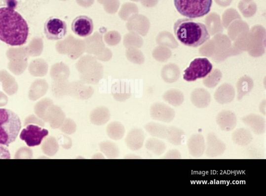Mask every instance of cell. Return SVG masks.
<instances>
[{
    "mask_svg": "<svg viewBox=\"0 0 266 196\" xmlns=\"http://www.w3.org/2000/svg\"><path fill=\"white\" fill-rule=\"evenodd\" d=\"M28 35V24L20 14L11 7L0 8V40L11 46H21Z\"/></svg>",
    "mask_w": 266,
    "mask_h": 196,
    "instance_id": "6da1fadb",
    "label": "cell"
},
{
    "mask_svg": "<svg viewBox=\"0 0 266 196\" xmlns=\"http://www.w3.org/2000/svg\"><path fill=\"white\" fill-rule=\"evenodd\" d=\"M174 32L180 42L190 47L201 46L210 38L208 29L203 24L188 18L177 20L174 25Z\"/></svg>",
    "mask_w": 266,
    "mask_h": 196,
    "instance_id": "7a4b0ae2",
    "label": "cell"
},
{
    "mask_svg": "<svg viewBox=\"0 0 266 196\" xmlns=\"http://www.w3.org/2000/svg\"><path fill=\"white\" fill-rule=\"evenodd\" d=\"M21 128L22 123L16 114L0 109V144L8 146L15 142Z\"/></svg>",
    "mask_w": 266,
    "mask_h": 196,
    "instance_id": "3957f363",
    "label": "cell"
},
{
    "mask_svg": "<svg viewBox=\"0 0 266 196\" xmlns=\"http://www.w3.org/2000/svg\"><path fill=\"white\" fill-rule=\"evenodd\" d=\"M76 68L80 80L87 84H97L103 77V65L92 55L82 56L76 63Z\"/></svg>",
    "mask_w": 266,
    "mask_h": 196,
    "instance_id": "277c9868",
    "label": "cell"
},
{
    "mask_svg": "<svg viewBox=\"0 0 266 196\" xmlns=\"http://www.w3.org/2000/svg\"><path fill=\"white\" fill-rule=\"evenodd\" d=\"M174 5L181 15L193 19L208 14L212 5V0H174Z\"/></svg>",
    "mask_w": 266,
    "mask_h": 196,
    "instance_id": "5b68a950",
    "label": "cell"
},
{
    "mask_svg": "<svg viewBox=\"0 0 266 196\" xmlns=\"http://www.w3.org/2000/svg\"><path fill=\"white\" fill-rule=\"evenodd\" d=\"M145 129L154 138L166 140L175 146L182 144L185 135L184 131L178 127L166 126L154 122L146 124Z\"/></svg>",
    "mask_w": 266,
    "mask_h": 196,
    "instance_id": "8992f818",
    "label": "cell"
},
{
    "mask_svg": "<svg viewBox=\"0 0 266 196\" xmlns=\"http://www.w3.org/2000/svg\"><path fill=\"white\" fill-rule=\"evenodd\" d=\"M213 65L208 58H196L187 68L183 75L184 79L194 81L208 76L212 71Z\"/></svg>",
    "mask_w": 266,
    "mask_h": 196,
    "instance_id": "52a82bcc",
    "label": "cell"
},
{
    "mask_svg": "<svg viewBox=\"0 0 266 196\" xmlns=\"http://www.w3.org/2000/svg\"><path fill=\"white\" fill-rule=\"evenodd\" d=\"M57 51L65 54L72 60H76L85 52V46L83 40L76 38L72 35L67 36L57 45Z\"/></svg>",
    "mask_w": 266,
    "mask_h": 196,
    "instance_id": "ba28073f",
    "label": "cell"
},
{
    "mask_svg": "<svg viewBox=\"0 0 266 196\" xmlns=\"http://www.w3.org/2000/svg\"><path fill=\"white\" fill-rule=\"evenodd\" d=\"M48 135V131L37 125L29 124L20 133V139L29 147L40 145Z\"/></svg>",
    "mask_w": 266,
    "mask_h": 196,
    "instance_id": "9c48e42d",
    "label": "cell"
},
{
    "mask_svg": "<svg viewBox=\"0 0 266 196\" xmlns=\"http://www.w3.org/2000/svg\"><path fill=\"white\" fill-rule=\"evenodd\" d=\"M44 31L48 40H61L67 34V24L65 22L60 19L51 17L45 22Z\"/></svg>",
    "mask_w": 266,
    "mask_h": 196,
    "instance_id": "30bf717a",
    "label": "cell"
},
{
    "mask_svg": "<svg viewBox=\"0 0 266 196\" xmlns=\"http://www.w3.org/2000/svg\"><path fill=\"white\" fill-rule=\"evenodd\" d=\"M94 90L90 84H87L81 80L70 82L68 89V96L76 99L86 100L93 96Z\"/></svg>",
    "mask_w": 266,
    "mask_h": 196,
    "instance_id": "8fae6325",
    "label": "cell"
},
{
    "mask_svg": "<svg viewBox=\"0 0 266 196\" xmlns=\"http://www.w3.org/2000/svg\"><path fill=\"white\" fill-rule=\"evenodd\" d=\"M151 116L153 120L170 123L175 118V112L163 103H155L151 107Z\"/></svg>",
    "mask_w": 266,
    "mask_h": 196,
    "instance_id": "7c38bea8",
    "label": "cell"
},
{
    "mask_svg": "<svg viewBox=\"0 0 266 196\" xmlns=\"http://www.w3.org/2000/svg\"><path fill=\"white\" fill-rule=\"evenodd\" d=\"M73 32L80 37L86 38L92 35L94 24L92 19L86 16H80L76 18L72 25Z\"/></svg>",
    "mask_w": 266,
    "mask_h": 196,
    "instance_id": "4fadbf2b",
    "label": "cell"
},
{
    "mask_svg": "<svg viewBox=\"0 0 266 196\" xmlns=\"http://www.w3.org/2000/svg\"><path fill=\"white\" fill-rule=\"evenodd\" d=\"M226 150L225 144L214 133H210L206 137L205 154L209 157L215 158L223 155Z\"/></svg>",
    "mask_w": 266,
    "mask_h": 196,
    "instance_id": "5bb4252c",
    "label": "cell"
},
{
    "mask_svg": "<svg viewBox=\"0 0 266 196\" xmlns=\"http://www.w3.org/2000/svg\"><path fill=\"white\" fill-rule=\"evenodd\" d=\"M85 52L94 56L100 54L105 49V45L101 34L95 32L84 39Z\"/></svg>",
    "mask_w": 266,
    "mask_h": 196,
    "instance_id": "9a60e30c",
    "label": "cell"
},
{
    "mask_svg": "<svg viewBox=\"0 0 266 196\" xmlns=\"http://www.w3.org/2000/svg\"><path fill=\"white\" fill-rule=\"evenodd\" d=\"M126 28L130 32L144 36L149 32L150 23L143 15H135L127 21Z\"/></svg>",
    "mask_w": 266,
    "mask_h": 196,
    "instance_id": "2e32d148",
    "label": "cell"
},
{
    "mask_svg": "<svg viewBox=\"0 0 266 196\" xmlns=\"http://www.w3.org/2000/svg\"><path fill=\"white\" fill-rule=\"evenodd\" d=\"M242 122L256 134L262 135L266 131V120L261 115L250 114L242 118Z\"/></svg>",
    "mask_w": 266,
    "mask_h": 196,
    "instance_id": "e0dca14e",
    "label": "cell"
},
{
    "mask_svg": "<svg viewBox=\"0 0 266 196\" xmlns=\"http://www.w3.org/2000/svg\"><path fill=\"white\" fill-rule=\"evenodd\" d=\"M216 123L222 130L229 132L235 128L237 124V118L233 112L223 111L217 116Z\"/></svg>",
    "mask_w": 266,
    "mask_h": 196,
    "instance_id": "ac0fdd59",
    "label": "cell"
},
{
    "mask_svg": "<svg viewBox=\"0 0 266 196\" xmlns=\"http://www.w3.org/2000/svg\"><path fill=\"white\" fill-rule=\"evenodd\" d=\"M189 153L195 158L200 157L205 150L204 136L201 134H195L190 136L187 143Z\"/></svg>",
    "mask_w": 266,
    "mask_h": 196,
    "instance_id": "d6986e66",
    "label": "cell"
},
{
    "mask_svg": "<svg viewBox=\"0 0 266 196\" xmlns=\"http://www.w3.org/2000/svg\"><path fill=\"white\" fill-rule=\"evenodd\" d=\"M145 139L144 131L141 129H133L128 133L125 142L128 148L135 151L142 148Z\"/></svg>",
    "mask_w": 266,
    "mask_h": 196,
    "instance_id": "ffe728a7",
    "label": "cell"
},
{
    "mask_svg": "<svg viewBox=\"0 0 266 196\" xmlns=\"http://www.w3.org/2000/svg\"><path fill=\"white\" fill-rule=\"evenodd\" d=\"M66 119V115L60 107L53 105L49 110L46 122L50 124L52 128L56 129L60 128Z\"/></svg>",
    "mask_w": 266,
    "mask_h": 196,
    "instance_id": "44dd1931",
    "label": "cell"
},
{
    "mask_svg": "<svg viewBox=\"0 0 266 196\" xmlns=\"http://www.w3.org/2000/svg\"><path fill=\"white\" fill-rule=\"evenodd\" d=\"M112 92L114 99L118 102H124L129 99L132 95L130 85L122 81L115 83L112 86Z\"/></svg>",
    "mask_w": 266,
    "mask_h": 196,
    "instance_id": "7402d4cb",
    "label": "cell"
},
{
    "mask_svg": "<svg viewBox=\"0 0 266 196\" xmlns=\"http://www.w3.org/2000/svg\"><path fill=\"white\" fill-rule=\"evenodd\" d=\"M110 118V111L104 106L96 108L92 111L90 116L91 122L97 126L105 124L109 121Z\"/></svg>",
    "mask_w": 266,
    "mask_h": 196,
    "instance_id": "603a6c76",
    "label": "cell"
},
{
    "mask_svg": "<svg viewBox=\"0 0 266 196\" xmlns=\"http://www.w3.org/2000/svg\"><path fill=\"white\" fill-rule=\"evenodd\" d=\"M234 90L232 86L228 84H224L217 90L215 98L217 102L221 104H224L232 102L234 99Z\"/></svg>",
    "mask_w": 266,
    "mask_h": 196,
    "instance_id": "cb8c5ba5",
    "label": "cell"
},
{
    "mask_svg": "<svg viewBox=\"0 0 266 196\" xmlns=\"http://www.w3.org/2000/svg\"><path fill=\"white\" fill-rule=\"evenodd\" d=\"M193 104L198 109H204L208 107L211 101L210 94L203 89H196L191 96Z\"/></svg>",
    "mask_w": 266,
    "mask_h": 196,
    "instance_id": "d4e9b609",
    "label": "cell"
},
{
    "mask_svg": "<svg viewBox=\"0 0 266 196\" xmlns=\"http://www.w3.org/2000/svg\"><path fill=\"white\" fill-rule=\"evenodd\" d=\"M232 139L233 142L241 146H246L249 145L253 140V135L250 130L240 128L236 130L232 134Z\"/></svg>",
    "mask_w": 266,
    "mask_h": 196,
    "instance_id": "484cf974",
    "label": "cell"
},
{
    "mask_svg": "<svg viewBox=\"0 0 266 196\" xmlns=\"http://www.w3.org/2000/svg\"><path fill=\"white\" fill-rule=\"evenodd\" d=\"M107 133L111 139L115 141L120 140L125 135V127L121 123L114 121L107 126Z\"/></svg>",
    "mask_w": 266,
    "mask_h": 196,
    "instance_id": "4316f807",
    "label": "cell"
},
{
    "mask_svg": "<svg viewBox=\"0 0 266 196\" xmlns=\"http://www.w3.org/2000/svg\"><path fill=\"white\" fill-rule=\"evenodd\" d=\"M70 67L63 63L56 64L52 72V77L55 81L67 80L70 77Z\"/></svg>",
    "mask_w": 266,
    "mask_h": 196,
    "instance_id": "83f0119b",
    "label": "cell"
},
{
    "mask_svg": "<svg viewBox=\"0 0 266 196\" xmlns=\"http://www.w3.org/2000/svg\"><path fill=\"white\" fill-rule=\"evenodd\" d=\"M100 149L108 158H116L119 156V148L115 143L111 141H107L101 143Z\"/></svg>",
    "mask_w": 266,
    "mask_h": 196,
    "instance_id": "f1b7e54d",
    "label": "cell"
},
{
    "mask_svg": "<svg viewBox=\"0 0 266 196\" xmlns=\"http://www.w3.org/2000/svg\"><path fill=\"white\" fill-rule=\"evenodd\" d=\"M123 44L126 49H139L143 46V39L140 35L134 33L130 32L124 36Z\"/></svg>",
    "mask_w": 266,
    "mask_h": 196,
    "instance_id": "f546056e",
    "label": "cell"
},
{
    "mask_svg": "<svg viewBox=\"0 0 266 196\" xmlns=\"http://www.w3.org/2000/svg\"><path fill=\"white\" fill-rule=\"evenodd\" d=\"M146 148L154 155L160 156L165 152L166 146L163 141L159 139L151 138L147 141Z\"/></svg>",
    "mask_w": 266,
    "mask_h": 196,
    "instance_id": "4dcf8cb0",
    "label": "cell"
},
{
    "mask_svg": "<svg viewBox=\"0 0 266 196\" xmlns=\"http://www.w3.org/2000/svg\"><path fill=\"white\" fill-rule=\"evenodd\" d=\"M164 100L173 106L181 105L184 100V95L180 91L171 90L167 91L163 95Z\"/></svg>",
    "mask_w": 266,
    "mask_h": 196,
    "instance_id": "1f68e13d",
    "label": "cell"
},
{
    "mask_svg": "<svg viewBox=\"0 0 266 196\" xmlns=\"http://www.w3.org/2000/svg\"><path fill=\"white\" fill-rule=\"evenodd\" d=\"M59 148L60 147H59L58 143L53 136L47 138L42 145V150L43 153L50 157L55 155L59 150Z\"/></svg>",
    "mask_w": 266,
    "mask_h": 196,
    "instance_id": "d6a6232c",
    "label": "cell"
},
{
    "mask_svg": "<svg viewBox=\"0 0 266 196\" xmlns=\"http://www.w3.org/2000/svg\"><path fill=\"white\" fill-rule=\"evenodd\" d=\"M53 105V102L51 100H43L36 106L35 109L36 115L45 122L47 113Z\"/></svg>",
    "mask_w": 266,
    "mask_h": 196,
    "instance_id": "836d02e7",
    "label": "cell"
},
{
    "mask_svg": "<svg viewBox=\"0 0 266 196\" xmlns=\"http://www.w3.org/2000/svg\"><path fill=\"white\" fill-rule=\"evenodd\" d=\"M125 54L127 60L131 63L139 65L144 63V56L139 49L127 48Z\"/></svg>",
    "mask_w": 266,
    "mask_h": 196,
    "instance_id": "e575fe53",
    "label": "cell"
},
{
    "mask_svg": "<svg viewBox=\"0 0 266 196\" xmlns=\"http://www.w3.org/2000/svg\"><path fill=\"white\" fill-rule=\"evenodd\" d=\"M70 82L68 80L64 81H55L53 86L54 95L58 98H62L68 96V85Z\"/></svg>",
    "mask_w": 266,
    "mask_h": 196,
    "instance_id": "d590c367",
    "label": "cell"
},
{
    "mask_svg": "<svg viewBox=\"0 0 266 196\" xmlns=\"http://www.w3.org/2000/svg\"><path fill=\"white\" fill-rule=\"evenodd\" d=\"M253 82L251 80L243 79L238 84V99L241 100L246 94L248 93L252 89Z\"/></svg>",
    "mask_w": 266,
    "mask_h": 196,
    "instance_id": "8d00e7d4",
    "label": "cell"
},
{
    "mask_svg": "<svg viewBox=\"0 0 266 196\" xmlns=\"http://www.w3.org/2000/svg\"><path fill=\"white\" fill-rule=\"evenodd\" d=\"M105 42L110 46H115L121 41V36L117 31H111L106 33L104 36Z\"/></svg>",
    "mask_w": 266,
    "mask_h": 196,
    "instance_id": "74e56055",
    "label": "cell"
},
{
    "mask_svg": "<svg viewBox=\"0 0 266 196\" xmlns=\"http://www.w3.org/2000/svg\"><path fill=\"white\" fill-rule=\"evenodd\" d=\"M137 15V9L134 6L125 5L119 13V16L124 21H128L134 16Z\"/></svg>",
    "mask_w": 266,
    "mask_h": 196,
    "instance_id": "f35d334b",
    "label": "cell"
},
{
    "mask_svg": "<svg viewBox=\"0 0 266 196\" xmlns=\"http://www.w3.org/2000/svg\"><path fill=\"white\" fill-rule=\"evenodd\" d=\"M61 130L67 135H72L76 130V125L75 121L70 118L65 119L60 127Z\"/></svg>",
    "mask_w": 266,
    "mask_h": 196,
    "instance_id": "ab89813d",
    "label": "cell"
},
{
    "mask_svg": "<svg viewBox=\"0 0 266 196\" xmlns=\"http://www.w3.org/2000/svg\"><path fill=\"white\" fill-rule=\"evenodd\" d=\"M33 152L32 150L27 147H23L18 150L15 155V158L17 159H32Z\"/></svg>",
    "mask_w": 266,
    "mask_h": 196,
    "instance_id": "60d3db41",
    "label": "cell"
},
{
    "mask_svg": "<svg viewBox=\"0 0 266 196\" xmlns=\"http://www.w3.org/2000/svg\"><path fill=\"white\" fill-rule=\"evenodd\" d=\"M29 124H34L44 127L45 122L37 115H31L28 116L25 120L24 126H27Z\"/></svg>",
    "mask_w": 266,
    "mask_h": 196,
    "instance_id": "b9f144b4",
    "label": "cell"
},
{
    "mask_svg": "<svg viewBox=\"0 0 266 196\" xmlns=\"http://www.w3.org/2000/svg\"><path fill=\"white\" fill-rule=\"evenodd\" d=\"M112 57V52L107 47H105L104 50L100 54L95 56L97 60L102 62L110 61Z\"/></svg>",
    "mask_w": 266,
    "mask_h": 196,
    "instance_id": "7bdbcfd3",
    "label": "cell"
},
{
    "mask_svg": "<svg viewBox=\"0 0 266 196\" xmlns=\"http://www.w3.org/2000/svg\"><path fill=\"white\" fill-rule=\"evenodd\" d=\"M47 89V85L46 83H42V84H38V87L36 88L35 92L32 94L33 99L36 100L38 98L42 96L46 92Z\"/></svg>",
    "mask_w": 266,
    "mask_h": 196,
    "instance_id": "ee69618b",
    "label": "cell"
},
{
    "mask_svg": "<svg viewBox=\"0 0 266 196\" xmlns=\"http://www.w3.org/2000/svg\"><path fill=\"white\" fill-rule=\"evenodd\" d=\"M164 159H182L181 153L177 150H170L164 157Z\"/></svg>",
    "mask_w": 266,
    "mask_h": 196,
    "instance_id": "f6af8a7d",
    "label": "cell"
},
{
    "mask_svg": "<svg viewBox=\"0 0 266 196\" xmlns=\"http://www.w3.org/2000/svg\"><path fill=\"white\" fill-rule=\"evenodd\" d=\"M11 159L10 153L6 147L0 144V159Z\"/></svg>",
    "mask_w": 266,
    "mask_h": 196,
    "instance_id": "bcb514c9",
    "label": "cell"
},
{
    "mask_svg": "<svg viewBox=\"0 0 266 196\" xmlns=\"http://www.w3.org/2000/svg\"><path fill=\"white\" fill-rule=\"evenodd\" d=\"M7 103V98L2 94L0 95V107H3Z\"/></svg>",
    "mask_w": 266,
    "mask_h": 196,
    "instance_id": "7dc6e473",
    "label": "cell"
},
{
    "mask_svg": "<svg viewBox=\"0 0 266 196\" xmlns=\"http://www.w3.org/2000/svg\"><path fill=\"white\" fill-rule=\"evenodd\" d=\"M93 159H104V157L100 153L96 154L93 157Z\"/></svg>",
    "mask_w": 266,
    "mask_h": 196,
    "instance_id": "c3c4849f",
    "label": "cell"
},
{
    "mask_svg": "<svg viewBox=\"0 0 266 196\" xmlns=\"http://www.w3.org/2000/svg\"><path fill=\"white\" fill-rule=\"evenodd\" d=\"M260 111L264 115H266V106L265 103H262L260 106Z\"/></svg>",
    "mask_w": 266,
    "mask_h": 196,
    "instance_id": "681fc988",
    "label": "cell"
},
{
    "mask_svg": "<svg viewBox=\"0 0 266 196\" xmlns=\"http://www.w3.org/2000/svg\"><path fill=\"white\" fill-rule=\"evenodd\" d=\"M126 159H139V157H137L136 156H133V155H129V156H126Z\"/></svg>",
    "mask_w": 266,
    "mask_h": 196,
    "instance_id": "f907efd6",
    "label": "cell"
}]
</instances>
